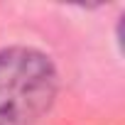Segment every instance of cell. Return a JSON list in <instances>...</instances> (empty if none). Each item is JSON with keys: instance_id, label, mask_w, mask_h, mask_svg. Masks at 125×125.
I'll list each match as a JSON object with an SVG mask.
<instances>
[{"instance_id": "6da1fadb", "label": "cell", "mask_w": 125, "mask_h": 125, "mask_svg": "<svg viewBox=\"0 0 125 125\" xmlns=\"http://www.w3.org/2000/svg\"><path fill=\"white\" fill-rule=\"evenodd\" d=\"M56 96V69L27 47L0 52V125H37Z\"/></svg>"}]
</instances>
